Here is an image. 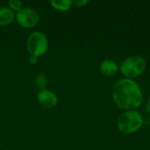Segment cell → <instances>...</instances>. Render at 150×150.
Masks as SVG:
<instances>
[{
    "label": "cell",
    "instance_id": "8fae6325",
    "mask_svg": "<svg viewBox=\"0 0 150 150\" xmlns=\"http://www.w3.org/2000/svg\"><path fill=\"white\" fill-rule=\"evenodd\" d=\"M22 2H20L19 0H10L9 1V6L11 7V10L12 11H20L22 9Z\"/></svg>",
    "mask_w": 150,
    "mask_h": 150
},
{
    "label": "cell",
    "instance_id": "52a82bcc",
    "mask_svg": "<svg viewBox=\"0 0 150 150\" xmlns=\"http://www.w3.org/2000/svg\"><path fill=\"white\" fill-rule=\"evenodd\" d=\"M99 69L103 75L106 76H112L118 72V66L113 61L107 59L102 62V63L100 64Z\"/></svg>",
    "mask_w": 150,
    "mask_h": 150
},
{
    "label": "cell",
    "instance_id": "7c38bea8",
    "mask_svg": "<svg viewBox=\"0 0 150 150\" xmlns=\"http://www.w3.org/2000/svg\"><path fill=\"white\" fill-rule=\"evenodd\" d=\"M74 3L78 6H83V5H85L87 4H89V1L88 0H81V1L77 0V1H74Z\"/></svg>",
    "mask_w": 150,
    "mask_h": 150
},
{
    "label": "cell",
    "instance_id": "9c48e42d",
    "mask_svg": "<svg viewBox=\"0 0 150 150\" xmlns=\"http://www.w3.org/2000/svg\"><path fill=\"white\" fill-rule=\"evenodd\" d=\"M72 1L70 0H52L50 2L51 5L61 11H65L70 9L71 5H72Z\"/></svg>",
    "mask_w": 150,
    "mask_h": 150
},
{
    "label": "cell",
    "instance_id": "ba28073f",
    "mask_svg": "<svg viewBox=\"0 0 150 150\" xmlns=\"http://www.w3.org/2000/svg\"><path fill=\"white\" fill-rule=\"evenodd\" d=\"M15 18L14 11L10 8H0V25H10Z\"/></svg>",
    "mask_w": 150,
    "mask_h": 150
},
{
    "label": "cell",
    "instance_id": "5bb4252c",
    "mask_svg": "<svg viewBox=\"0 0 150 150\" xmlns=\"http://www.w3.org/2000/svg\"><path fill=\"white\" fill-rule=\"evenodd\" d=\"M146 107H147V110H148V112L150 113V99L148 101V103H147V105H146Z\"/></svg>",
    "mask_w": 150,
    "mask_h": 150
},
{
    "label": "cell",
    "instance_id": "5b68a950",
    "mask_svg": "<svg viewBox=\"0 0 150 150\" xmlns=\"http://www.w3.org/2000/svg\"><path fill=\"white\" fill-rule=\"evenodd\" d=\"M17 22L23 27L30 28L39 22V14L31 8H22L15 15Z\"/></svg>",
    "mask_w": 150,
    "mask_h": 150
},
{
    "label": "cell",
    "instance_id": "7a4b0ae2",
    "mask_svg": "<svg viewBox=\"0 0 150 150\" xmlns=\"http://www.w3.org/2000/svg\"><path fill=\"white\" fill-rule=\"evenodd\" d=\"M142 116L135 111H127L124 112L117 122L120 131L123 134L135 133L142 127Z\"/></svg>",
    "mask_w": 150,
    "mask_h": 150
},
{
    "label": "cell",
    "instance_id": "6da1fadb",
    "mask_svg": "<svg viewBox=\"0 0 150 150\" xmlns=\"http://www.w3.org/2000/svg\"><path fill=\"white\" fill-rule=\"evenodd\" d=\"M112 98L116 105L124 110H133L142 103V93L138 83L125 78L117 81L112 86Z\"/></svg>",
    "mask_w": 150,
    "mask_h": 150
},
{
    "label": "cell",
    "instance_id": "3957f363",
    "mask_svg": "<svg viewBox=\"0 0 150 150\" xmlns=\"http://www.w3.org/2000/svg\"><path fill=\"white\" fill-rule=\"evenodd\" d=\"M146 61L140 55H133L124 60L120 65L121 73L128 79L136 77L144 72Z\"/></svg>",
    "mask_w": 150,
    "mask_h": 150
},
{
    "label": "cell",
    "instance_id": "30bf717a",
    "mask_svg": "<svg viewBox=\"0 0 150 150\" xmlns=\"http://www.w3.org/2000/svg\"><path fill=\"white\" fill-rule=\"evenodd\" d=\"M35 84L41 91L45 90V88L47 87V76L44 74H42V73L39 74L36 76V78H35Z\"/></svg>",
    "mask_w": 150,
    "mask_h": 150
},
{
    "label": "cell",
    "instance_id": "4fadbf2b",
    "mask_svg": "<svg viewBox=\"0 0 150 150\" xmlns=\"http://www.w3.org/2000/svg\"><path fill=\"white\" fill-rule=\"evenodd\" d=\"M29 62H30L31 64H36L38 62V57L31 55V57L29 58Z\"/></svg>",
    "mask_w": 150,
    "mask_h": 150
},
{
    "label": "cell",
    "instance_id": "277c9868",
    "mask_svg": "<svg viewBox=\"0 0 150 150\" xmlns=\"http://www.w3.org/2000/svg\"><path fill=\"white\" fill-rule=\"evenodd\" d=\"M26 47L33 56L39 57L45 54L48 48V41L46 35L40 32L32 33L27 39Z\"/></svg>",
    "mask_w": 150,
    "mask_h": 150
},
{
    "label": "cell",
    "instance_id": "8992f818",
    "mask_svg": "<svg viewBox=\"0 0 150 150\" xmlns=\"http://www.w3.org/2000/svg\"><path fill=\"white\" fill-rule=\"evenodd\" d=\"M38 102L45 108H52L57 105L58 98L53 91L48 90H42L38 94Z\"/></svg>",
    "mask_w": 150,
    "mask_h": 150
}]
</instances>
